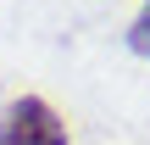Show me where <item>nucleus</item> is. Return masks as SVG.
Segmentation results:
<instances>
[{
  "mask_svg": "<svg viewBox=\"0 0 150 145\" xmlns=\"http://www.w3.org/2000/svg\"><path fill=\"white\" fill-rule=\"evenodd\" d=\"M0 145H67V123L50 101L39 95H17L0 112Z\"/></svg>",
  "mask_w": 150,
  "mask_h": 145,
  "instance_id": "nucleus-1",
  "label": "nucleus"
},
{
  "mask_svg": "<svg viewBox=\"0 0 150 145\" xmlns=\"http://www.w3.org/2000/svg\"><path fill=\"white\" fill-rule=\"evenodd\" d=\"M128 45H134L139 56H150V11L139 17V22H134V28H128Z\"/></svg>",
  "mask_w": 150,
  "mask_h": 145,
  "instance_id": "nucleus-2",
  "label": "nucleus"
}]
</instances>
